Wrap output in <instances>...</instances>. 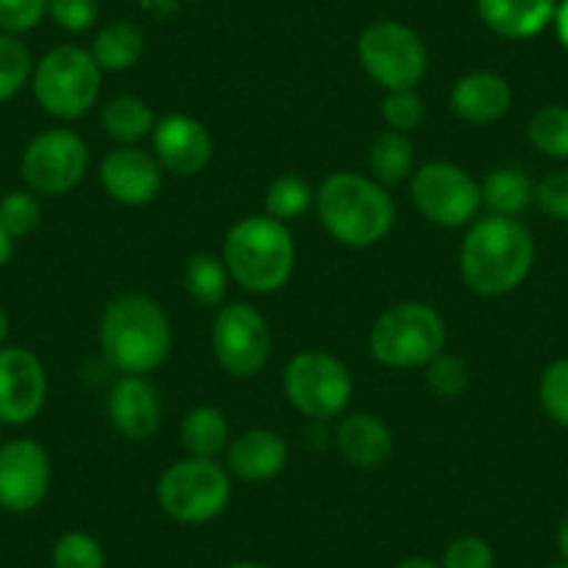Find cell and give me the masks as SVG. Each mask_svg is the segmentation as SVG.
Segmentation results:
<instances>
[{
    "instance_id": "cell-11",
    "label": "cell",
    "mask_w": 568,
    "mask_h": 568,
    "mask_svg": "<svg viewBox=\"0 0 568 568\" xmlns=\"http://www.w3.org/2000/svg\"><path fill=\"white\" fill-rule=\"evenodd\" d=\"M87 165H90L87 142L70 129L40 131L20 156L26 187L37 195H51V199L79 187Z\"/></svg>"
},
{
    "instance_id": "cell-28",
    "label": "cell",
    "mask_w": 568,
    "mask_h": 568,
    "mask_svg": "<svg viewBox=\"0 0 568 568\" xmlns=\"http://www.w3.org/2000/svg\"><path fill=\"white\" fill-rule=\"evenodd\" d=\"M527 136L538 154L549 160H568V106L546 103L529 118Z\"/></svg>"
},
{
    "instance_id": "cell-19",
    "label": "cell",
    "mask_w": 568,
    "mask_h": 568,
    "mask_svg": "<svg viewBox=\"0 0 568 568\" xmlns=\"http://www.w3.org/2000/svg\"><path fill=\"white\" fill-rule=\"evenodd\" d=\"M335 446L343 460L354 468H379L390 460L393 440L390 426L368 413H352L337 424Z\"/></svg>"
},
{
    "instance_id": "cell-45",
    "label": "cell",
    "mask_w": 568,
    "mask_h": 568,
    "mask_svg": "<svg viewBox=\"0 0 568 568\" xmlns=\"http://www.w3.org/2000/svg\"><path fill=\"white\" fill-rule=\"evenodd\" d=\"M221 568H271V566H265V562H260V560H234V562H226V566H221Z\"/></svg>"
},
{
    "instance_id": "cell-8",
    "label": "cell",
    "mask_w": 568,
    "mask_h": 568,
    "mask_svg": "<svg viewBox=\"0 0 568 568\" xmlns=\"http://www.w3.org/2000/svg\"><path fill=\"white\" fill-rule=\"evenodd\" d=\"M357 57L365 73L393 90H415L429 68V53L424 40L409 26L396 20H379L359 34Z\"/></svg>"
},
{
    "instance_id": "cell-46",
    "label": "cell",
    "mask_w": 568,
    "mask_h": 568,
    "mask_svg": "<svg viewBox=\"0 0 568 568\" xmlns=\"http://www.w3.org/2000/svg\"><path fill=\"white\" fill-rule=\"evenodd\" d=\"M549 568H568V560H560V562H555V566H549Z\"/></svg>"
},
{
    "instance_id": "cell-27",
    "label": "cell",
    "mask_w": 568,
    "mask_h": 568,
    "mask_svg": "<svg viewBox=\"0 0 568 568\" xmlns=\"http://www.w3.org/2000/svg\"><path fill=\"white\" fill-rule=\"evenodd\" d=\"M229 267L215 254H193L184 267V291L201 307H221L229 293Z\"/></svg>"
},
{
    "instance_id": "cell-23",
    "label": "cell",
    "mask_w": 568,
    "mask_h": 568,
    "mask_svg": "<svg viewBox=\"0 0 568 568\" xmlns=\"http://www.w3.org/2000/svg\"><path fill=\"white\" fill-rule=\"evenodd\" d=\"M479 187H483V204L488 206L490 215L516 217L527 212L535 201V184L521 168H499L488 173Z\"/></svg>"
},
{
    "instance_id": "cell-3",
    "label": "cell",
    "mask_w": 568,
    "mask_h": 568,
    "mask_svg": "<svg viewBox=\"0 0 568 568\" xmlns=\"http://www.w3.org/2000/svg\"><path fill=\"white\" fill-rule=\"evenodd\" d=\"M318 221L348 248H368L385 240L396 223V204L385 184L363 173H332L315 190Z\"/></svg>"
},
{
    "instance_id": "cell-43",
    "label": "cell",
    "mask_w": 568,
    "mask_h": 568,
    "mask_svg": "<svg viewBox=\"0 0 568 568\" xmlns=\"http://www.w3.org/2000/svg\"><path fill=\"white\" fill-rule=\"evenodd\" d=\"M396 568H440V566L435 560H429V557H407V560L398 562Z\"/></svg>"
},
{
    "instance_id": "cell-40",
    "label": "cell",
    "mask_w": 568,
    "mask_h": 568,
    "mask_svg": "<svg viewBox=\"0 0 568 568\" xmlns=\"http://www.w3.org/2000/svg\"><path fill=\"white\" fill-rule=\"evenodd\" d=\"M555 31H557V40H560V45L566 48L568 53V0H560V3H557Z\"/></svg>"
},
{
    "instance_id": "cell-13",
    "label": "cell",
    "mask_w": 568,
    "mask_h": 568,
    "mask_svg": "<svg viewBox=\"0 0 568 568\" xmlns=\"http://www.w3.org/2000/svg\"><path fill=\"white\" fill-rule=\"evenodd\" d=\"M53 468L45 446L31 438L0 444V510L23 516L37 510L51 490Z\"/></svg>"
},
{
    "instance_id": "cell-42",
    "label": "cell",
    "mask_w": 568,
    "mask_h": 568,
    "mask_svg": "<svg viewBox=\"0 0 568 568\" xmlns=\"http://www.w3.org/2000/svg\"><path fill=\"white\" fill-rule=\"evenodd\" d=\"M555 540H557V549H560L562 560H568V513L560 518V524H557Z\"/></svg>"
},
{
    "instance_id": "cell-14",
    "label": "cell",
    "mask_w": 568,
    "mask_h": 568,
    "mask_svg": "<svg viewBox=\"0 0 568 568\" xmlns=\"http://www.w3.org/2000/svg\"><path fill=\"white\" fill-rule=\"evenodd\" d=\"M48 374L42 359L26 346H0V424L26 426L42 413Z\"/></svg>"
},
{
    "instance_id": "cell-21",
    "label": "cell",
    "mask_w": 568,
    "mask_h": 568,
    "mask_svg": "<svg viewBox=\"0 0 568 568\" xmlns=\"http://www.w3.org/2000/svg\"><path fill=\"white\" fill-rule=\"evenodd\" d=\"M226 466L243 483H267L287 466V444L273 429H248L229 444Z\"/></svg>"
},
{
    "instance_id": "cell-12",
    "label": "cell",
    "mask_w": 568,
    "mask_h": 568,
    "mask_svg": "<svg viewBox=\"0 0 568 568\" xmlns=\"http://www.w3.org/2000/svg\"><path fill=\"white\" fill-rule=\"evenodd\" d=\"M212 352L221 368L237 379H251L271 357V329L254 304L234 302L212 324Z\"/></svg>"
},
{
    "instance_id": "cell-10",
    "label": "cell",
    "mask_w": 568,
    "mask_h": 568,
    "mask_svg": "<svg viewBox=\"0 0 568 568\" xmlns=\"http://www.w3.org/2000/svg\"><path fill=\"white\" fill-rule=\"evenodd\" d=\"M284 396L307 418H335L352 402V374L329 352H298L284 368Z\"/></svg>"
},
{
    "instance_id": "cell-16",
    "label": "cell",
    "mask_w": 568,
    "mask_h": 568,
    "mask_svg": "<svg viewBox=\"0 0 568 568\" xmlns=\"http://www.w3.org/2000/svg\"><path fill=\"white\" fill-rule=\"evenodd\" d=\"M101 187L109 199L125 206H145L160 195L162 190V165L149 151L134 145H120L101 162Z\"/></svg>"
},
{
    "instance_id": "cell-29",
    "label": "cell",
    "mask_w": 568,
    "mask_h": 568,
    "mask_svg": "<svg viewBox=\"0 0 568 568\" xmlns=\"http://www.w3.org/2000/svg\"><path fill=\"white\" fill-rule=\"evenodd\" d=\"M313 204H315L313 184H310L307 179L296 176V173L276 176L265 190V212L282 223L302 217Z\"/></svg>"
},
{
    "instance_id": "cell-30",
    "label": "cell",
    "mask_w": 568,
    "mask_h": 568,
    "mask_svg": "<svg viewBox=\"0 0 568 568\" xmlns=\"http://www.w3.org/2000/svg\"><path fill=\"white\" fill-rule=\"evenodd\" d=\"M34 57L29 45L14 34H0V103H9L31 84Z\"/></svg>"
},
{
    "instance_id": "cell-47",
    "label": "cell",
    "mask_w": 568,
    "mask_h": 568,
    "mask_svg": "<svg viewBox=\"0 0 568 568\" xmlns=\"http://www.w3.org/2000/svg\"><path fill=\"white\" fill-rule=\"evenodd\" d=\"M0 429H3V424H0ZM0 444H3V440H0Z\"/></svg>"
},
{
    "instance_id": "cell-36",
    "label": "cell",
    "mask_w": 568,
    "mask_h": 568,
    "mask_svg": "<svg viewBox=\"0 0 568 568\" xmlns=\"http://www.w3.org/2000/svg\"><path fill=\"white\" fill-rule=\"evenodd\" d=\"M48 18V0H0V34L23 37Z\"/></svg>"
},
{
    "instance_id": "cell-35",
    "label": "cell",
    "mask_w": 568,
    "mask_h": 568,
    "mask_svg": "<svg viewBox=\"0 0 568 568\" xmlns=\"http://www.w3.org/2000/svg\"><path fill=\"white\" fill-rule=\"evenodd\" d=\"M382 118H385L390 131L409 134L424 120V101H420V95L415 90H393L382 101Z\"/></svg>"
},
{
    "instance_id": "cell-9",
    "label": "cell",
    "mask_w": 568,
    "mask_h": 568,
    "mask_svg": "<svg viewBox=\"0 0 568 568\" xmlns=\"http://www.w3.org/2000/svg\"><path fill=\"white\" fill-rule=\"evenodd\" d=\"M413 206L435 226L460 229L477 221L483 187L477 179L452 162H426L409 176Z\"/></svg>"
},
{
    "instance_id": "cell-7",
    "label": "cell",
    "mask_w": 568,
    "mask_h": 568,
    "mask_svg": "<svg viewBox=\"0 0 568 568\" xmlns=\"http://www.w3.org/2000/svg\"><path fill=\"white\" fill-rule=\"evenodd\" d=\"M156 501L179 524L215 521L232 501V479L217 460L187 457L165 468L156 483Z\"/></svg>"
},
{
    "instance_id": "cell-26",
    "label": "cell",
    "mask_w": 568,
    "mask_h": 568,
    "mask_svg": "<svg viewBox=\"0 0 568 568\" xmlns=\"http://www.w3.org/2000/svg\"><path fill=\"white\" fill-rule=\"evenodd\" d=\"M368 168L379 184L407 182L415 173V145L402 131H385L368 151Z\"/></svg>"
},
{
    "instance_id": "cell-15",
    "label": "cell",
    "mask_w": 568,
    "mask_h": 568,
    "mask_svg": "<svg viewBox=\"0 0 568 568\" xmlns=\"http://www.w3.org/2000/svg\"><path fill=\"white\" fill-rule=\"evenodd\" d=\"M154 156L173 176H199L212 160V136L201 120L190 114H165L151 131Z\"/></svg>"
},
{
    "instance_id": "cell-24",
    "label": "cell",
    "mask_w": 568,
    "mask_h": 568,
    "mask_svg": "<svg viewBox=\"0 0 568 568\" xmlns=\"http://www.w3.org/2000/svg\"><path fill=\"white\" fill-rule=\"evenodd\" d=\"M182 446L190 457L215 460L229 446V420L217 407H193L182 420Z\"/></svg>"
},
{
    "instance_id": "cell-33",
    "label": "cell",
    "mask_w": 568,
    "mask_h": 568,
    "mask_svg": "<svg viewBox=\"0 0 568 568\" xmlns=\"http://www.w3.org/2000/svg\"><path fill=\"white\" fill-rule=\"evenodd\" d=\"M538 398L551 424L568 429V357L555 359L544 371L538 385Z\"/></svg>"
},
{
    "instance_id": "cell-18",
    "label": "cell",
    "mask_w": 568,
    "mask_h": 568,
    "mask_svg": "<svg viewBox=\"0 0 568 568\" xmlns=\"http://www.w3.org/2000/svg\"><path fill=\"white\" fill-rule=\"evenodd\" d=\"M452 112L474 125H488L505 118L513 106V90L507 79L490 70H474L463 75L449 95Z\"/></svg>"
},
{
    "instance_id": "cell-37",
    "label": "cell",
    "mask_w": 568,
    "mask_h": 568,
    "mask_svg": "<svg viewBox=\"0 0 568 568\" xmlns=\"http://www.w3.org/2000/svg\"><path fill=\"white\" fill-rule=\"evenodd\" d=\"M440 568H496V555L479 535H460L446 546Z\"/></svg>"
},
{
    "instance_id": "cell-32",
    "label": "cell",
    "mask_w": 568,
    "mask_h": 568,
    "mask_svg": "<svg viewBox=\"0 0 568 568\" xmlns=\"http://www.w3.org/2000/svg\"><path fill=\"white\" fill-rule=\"evenodd\" d=\"M42 223V206L37 193L26 190H9L0 199V226L7 229L14 240L29 237Z\"/></svg>"
},
{
    "instance_id": "cell-2",
    "label": "cell",
    "mask_w": 568,
    "mask_h": 568,
    "mask_svg": "<svg viewBox=\"0 0 568 568\" xmlns=\"http://www.w3.org/2000/svg\"><path fill=\"white\" fill-rule=\"evenodd\" d=\"M106 363L123 376H142L160 368L173 346L171 321L149 296H120L103 310L98 329Z\"/></svg>"
},
{
    "instance_id": "cell-5",
    "label": "cell",
    "mask_w": 568,
    "mask_h": 568,
    "mask_svg": "<svg viewBox=\"0 0 568 568\" xmlns=\"http://www.w3.org/2000/svg\"><path fill=\"white\" fill-rule=\"evenodd\" d=\"M368 348L387 368H420L444 354L446 321L424 302H398L376 318Z\"/></svg>"
},
{
    "instance_id": "cell-34",
    "label": "cell",
    "mask_w": 568,
    "mask_h": 568,
    "mask_svg": "<svg viewBox=\"0 0 568 568\" xmlns=\"http://www.w3.org/2000/svg\"><path fill=\"white\" fill-rule=\"evenodd\" d=\"M426 385L440 398L463 396V390L468 387V365L452 354H438L426 365Z\"/></svg>"
},
{
    "instance_id": "cell-20",
    "label": "cell",
    "mask_w": 568,
    "mask_h": 568,
    "mask_svg": "<svg viewBox=\"0 0 568 568\" xmlns=\"http://www.w3.org/2000/svg\"><path fill=\"white\" fill-rule=\"evenodd\" d=\"M560 0H477L485 29L501 40H529L555 23Z\"/></svg>"
},
{
    "instance_id": "cell-39",
    "label": "cell",
    "mask_w": 568,
    "mask_h": 568,
    "mask_svg": "<svg viewBox=\"0 0 568 568\" xmlns=\"http://www.w3.org/2000/svg\"><path fill=\"white\" fill-rule=\"evenodd\" d=\"M535 201H538L544 215H549L551 221L568 223V171L549 173L535 187Z\"/></svg>"
},
{
    "instance_id": "cell-4",
    "label": "cell",
    "mask_w": 568,
    "mask_h": 568,
    "mask_svg": "<svg viewBox=\"0 0 568 568\" xmlns=\"http://www.w3.org/2000/svg\"><path fill=\"white\" fill-rule=\"evenodd\" d=\"M229 276L248 293L282 291L296 267V243L287 223L271 215H248L229 229L223 240Z\"/></svg>"
},
{
    "instance_id": "cell-1",
    "label": "cell",
    "mask_w": 568,
    "mask_h": 568,
    "mask_svg": "<svg viewBox=\"0 0 568 568\" xmlns=\"http://www.w3.org/2000/svg\"><path fill=\"white\" fill-rule=\"evenodd\" d=\"M535 262L532 232L518 217H477L460 245V276L477 296L518 291Z\"/></svg>"
},
{
    "instance_id": "cell-25",
    "label": "cell",
    "mask_w": 568,
    "mask_h": 568,
    "mask_svg": "<svg viewBox=\"0 0 568 568\" xmlns=\"http://www.w3.org/2000/svg\"><path fill=\"white\" fill-rule=\"evenodd\" d=\"M154 109L136 95H118L103 106L101 129L120 145H134L154 131Z\"/></svg>"
},
{
    "instance_id": "cell-44",
    "label": "cell",
    "mask_w": 568,
    "mask_h": 568,
    "mask_svg": "<svg viewBox=\"0 0 568 568\" xmlns=\"http://www.w3.org/2000/svg\"><path fill=\"white\" fill-rule=\"evenodd\" d=\"M7 337H9V315L7 310L0 307V346H7Z\"/></svg>"
},
{
    "instance_id": "cell-22",
    "label": "cell",
    "mask_w": 568,
    "mask_h": 568,
    "mask_svg": "<svg viewBox=\"0 0 568 568\" xmlns=\"http://www.w3.org/2000/svg\"><path fill=\"white\" fill-rule=\"evenodd\" d=\"M90 53L103 73H120V70H129L140 62L142 53H145V37L134 23L118 20V23H109L98 31Z\"/></svg>"
},
{
    "instance_id": "cell-38",
    "label": "cell",
    "mask_w": 568,
    "mask_h": 568,
    "mask_svg": "<svg viewBox=\"0 0 568 568\" xmlns=\"http://www.w3.org/2000/svg\"><path fill=\"white\" fill-rule=\"evenodd\" d=\"M48 18L70 34H84L98 23V0H48Z\"/></svg>"
},
{
    "instance_id": "cell-17",
    "label": "cell",
    "mask_w": 568,
    "mask_h": 568,
    "mask_svg": "<svg viewBox=\"0 0 568 568\" xmlns=\"http://www.w3.org/2000/svg\"><path fill=\"white\" fill-rule=\"evenodd\" d=\"M106 413L123 438L145 440L160 429L162 404L151 382L142 376H120L109 390Z\"/></svg>"
},
{
    "instance_id": "cell-6",
    "label": "cell",
    "mask_w": 568,
    "mask_h": 568,
    "mask_svg": "<svg viewBox=\"0 0 568 568\" xmlns=\"http://www.w3.org/2000/svg\"><path fill=\"white\" fill-rule=\"evenodd\" d=\"M101 75L103 70L90 51L79 45H59L34 64L31 90L51 118L79 120L98 103Z\"/></svg>"
},
{
    "instance_id": "cell-31",
    "label": "cell",
    "mask_w": 568,
    "mask_h": 568,
    "mask_svg": "<svg viewBox=\"0 0 568 568\" xmlns=\"http://www.w3.org/2000/svg\"><path fill=\"white\" fill-rule=\"evenodd\" d=\"M51 568H106V551L90 532H64L51 549Z\"/></svg>"
},
{
    "instance_id": "cell-41",
    "label": "cell",
    "mask_w": 568,
    "mask_h": 568,
    "mask_svg": "<svg viewBox=\"0 0 568 568\" xmlns=\"http://www.w3.org/2000/svg\"><path fill=\"white\" fill-rule=\"evenodd\" d=\"M14 254V237L7 232V229L0 226V267H7L12 262Z\"/></svg>"
}]
</instances>
